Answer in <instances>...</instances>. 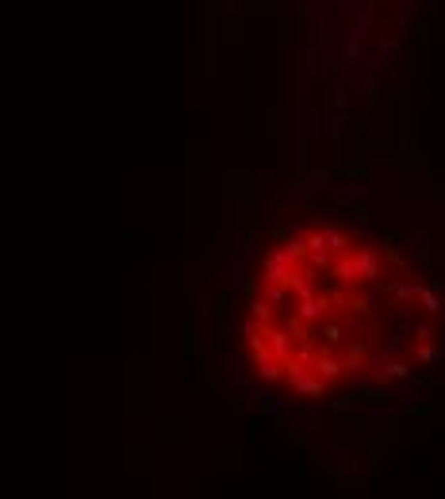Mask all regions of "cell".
<instances>
[{
    "mask_svg": "<svg viewBox=\"0 0 445 499\" xmlns=\"http://www.w3.org/2000/svg\"><path fill=\"white\" fill-rule=\"evenodd\" d=\"M442 326V296L399 246L346 223H304L257 254L242 358L257 384L319 403L415 376Z\"/></svg>",
    "mask_w": 445,
    "mask_h": 499,
    "instance_id": "1",
    "label": "cell"
}]
</instances>
